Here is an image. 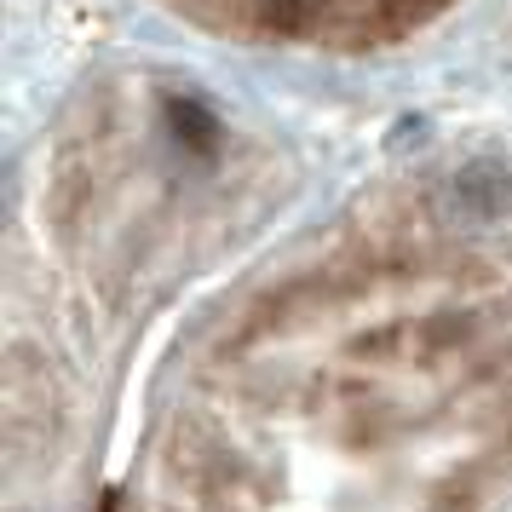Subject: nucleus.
Returning <instances> with one entry per match:
<instances>
[{"mask_svg":"<svg viewBox=\"0 0 512 512\" xmlns=\"http://www.w3.org/2000/svg\"><path fill=\"white\" fill-rule=\"evenodd\" d=\"M167 116H173V127H179V139L190 144V150H213V116L202 110V104H190V98H173L167 104Z\"/></svg>","mask_w":512,"mask_h":512,"instance_id":"obj_1","label":"nucleus"},{"mask_svg":"<svg viewBox=\"0 0 512 512\" xmlns=\"http://www.w3.org/2000/svg\"><path fill=\"white\" fill-rule=\"evenodd\" d=\"M317 6L323 0H259V12H265V24L282 29V35H300L311 18H317Z\"/></svg>","mask_w":512,"mask_h":512,"instance_id":"obj_2","label":"nucleus"}]
</instances>
